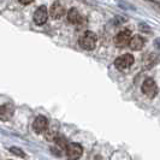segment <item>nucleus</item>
<instances>
[{
	"label": "nucleus",
	"instance_id": "obj_4",
	"mask_svg": "<svg viewBox=\"0 0 160 160\" xmlns=\"http://www.w3.org/2000/svg\"><path fill=\"white\" fill-rule=\"evenodd\" d=\"M134 60H135L134 57L128 53V54H123V56L118 57L114 60V65L118 70H127L134 64Z\"/></svg>",
	"mask_w": 160,
	"mask_h": 160
},
{
	"label": "nucleus",
	"instance_id": "obj_3",
	"mask_svg": "<svg viewBox=\"0 0 160 160\" xmlns=\"http://www.w3.org/2000/svg\"><path fill=\"white\" fill-rule=\"evenodd\" d=\"M131 38H132V36H131V32H130L129 29L122 30V32H119L116 35V38H114V45L119 48L129 46Z\"/></svg>",
	"mask_w": 160,
	"mask_h": 160
},
{
	"label": "nucleus",
	"instance_id": "obj_1",
	"mask_svg": "<svg viewBox=\"0 0 160 160\" xmlns=\"http://www.w3.org/2000/svg\"><path fill=\"white\" fill-rule=\"evenodd\" d=\"M96 41H98V38H96L95 32H86L80 38V46L83 49H87V51H92L94 49L96 46Z\"/></svg>",
	"mask_w": 160,
	"mask_h": 160
},
{
	"label": "nucleus",
	"instance_id": "obj_6",
	"mask_svg": "<svg viewBox=\"0 0 160 160\" xmlns=\"http://www.w3.org/2000/svg\"><path fill=\"white\" fill-rule=\"evenodd\" d=\"M48 15H49V11L47 10L46 6H40L35 12H34V22L38 25H43V24L47 22Z\"/></svg>",
	"mask_w": 160,
	"mask_h": 160
},
{
	"label": "nucleus",
	"instance_id": "obj_15",
	"mask_svg": "<svg viewBox=\"0 0 160 160\" xmlns=\"http://www.w3.org/2000/svg\"><path fill=\"white\" fill-rule=\"evenodd\" d=\"M154 45H155V47L158 48V49H160V39H155Z\"/></svg>",
	"mask_w": 160,
	"mask_h": 160
},
{
	"label": "nucleus",
	"instance_id": "obj_9",
	"mask_svg": "<svg viewBox=\"0 0 160 160\" xmlns=\"http://www.w3.org/2000/svg\"><path fill=\"white\" fill-rule=\"evenodd\" d=\"M65 15V8L59 2L56 1L52 4V6L49 8V16L54 19H59Z\"/></svg>",
	"mask_w": 160,
	"mask_h": 160
},
{
	"label": "nucleus",
	"instance_id": "obj_5",
	"mask_svg": "<svg viewBox=\"0 0 160 160\" xmlns=\"http://www.w3.org/2000/svg\"><path fill=\"white\" fill-rule=\"evenodd\" d=\"M142 93L144 95H147L148 98H154L158 93V87H157V83L155 81L152 80V78H147V80L143 82L142 84Z\"/></svg>",
	"mask_w": 160,
	"mask_h": 160
},
{
	"label": "nucleus",
	"instance_id": "obj_7",
	"mask_svg": "<svg viewBox=\"0 0 160 160\" xmlns=\"http://www.w3.org/2000/svg\"><path fill=\"white\" fill-rule=\"evenodd\" d=\"M32 129H34V131L38 132V134L45 132L48 129L47 118L43 117V116H38V117L35 118V120L32 122Z\"/></svg>",
	"mask_w": 160,
	"mask_h": 160
},
{
	"label": "nucleus",
	"instance_id": "obj_10",
	"mask_svg": "<svg viewBox=\"0 0 160 160\" xmlns=\"http://www.w3.org/2000/svg\"><path fill=\"white\" fill-rule=\"evenodd\" d=\"M15 112V107L12 104H2L0 106V119L1 120H8Z\"/></svg>",
	"mask_w": 160,
	"mask_h": 160
},
{
	"label": "nucleus",
	"instance_id": "obj_14",
	"mask_svg": "<svg viewBox=\"0 0 160 160\" xmlns=\"http://www.w3.org/2000/svg\"><path fill=\"white\" fill-rule=\"evenodd\" d=\"M34 0H19V2L21 4H23V5H28V4H32Z\"/></svg>",
	"mask_w": 160,
	"mask_h": 160
},
{
	"label": "nucleus",
	"instance_id": "obj_11",
	"mask_svg": "<svg viewBox=\"0 0 160 160\" xmlns=\"http://www.w3.org/2000/svg\"><path fill=\"white\" fill-rule=\"evenodd\" d=\"M144 43H146V41H144V39L142 36H140V35H134V36L131 38V40H130L129 47L131 48L132 51H140V49L144 46Z\"/></svg>",
	"mask_w": 160,
	"mask_h": 160
},
{
	"label": "nucleus",
	"instance_id": "obj_8",
	"mask_svg": "<svg viewBox=\"0 0 160 160\" xmlns=\"http://www.w3.org/2000/svg\"><path fill=\"white\" fill-rule=\"evenodd\" d=\"M68 19L69 22L75 25H78V27H82L83 24L86 23L84 18L81 16V13L76 10V8H70V11L68 12Z\"/></svg>",
	"mask_w": 160,
	"mask_h": 160
},
{
	"label": "nucleus",
	"instance_id": "obj_12",
	"mask_svg": "<svg viewBox=\"0 0 160 160\" xmlns=\"http://www.w3.org/2000/svg\"><path fill=\"white\" fill-rule=\"evenodd\" d=\"M10 152L13 153L15 155H19V157H22V158L25 157V154H24L23 151H22V149H19V148H17V147H11V148H10Z\"/></svg>",
	"mask_w": 160,
	"mask_h": 160
},
{
	"label": "nucleus",
	"instance_id": "obj_13",
	"mask_svg": "<svg viewBox=\"0 0 160 160\" xmlns=\"http://www.w3.org/2000/svg\"><path fill=\"white\" fill-rule=\"evenodd\" d=\"M146 1H148V2H151L152 5H154L157 8H159L160 10V2H158V1H154V0H146Z\"/></svg>",
	"mask_w": 160,
	"mask_h": 160
},
{
	"label": "nucleus",
	"instance_id": "obj_2",
	"mask_svg": "<svg viewBox=\"0 0 160 160\" xmlns=\"http://www.w3.org/2000/svg\"><path fill=\"white\" fill-rule=\"evenodd\" d=\"M83 153V148L80 143H68L66 146V149H65V154H66V158L69 160H77L81 158Z\"/></svg>",
	"mask_w": 160,
	"mask_h": 160
}]
</instances>
